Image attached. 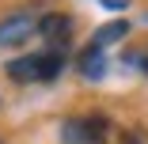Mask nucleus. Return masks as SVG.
Returning <instances> with one entry per match:
<instances>
[{
    "label": "nucleus",
    "instance_id": "3",
    "mask_svg": "<svg viewBox=\"0 0 148 144\" xmlns=\"http://www.w3.org/2000/svg\"><path fill=\"white\" fill-rule=\"evenodd\" d=\"M38 12L34 8H19V12H8L4 19H0V46L4 49H15L23 42H31L38 34Z\"/></svg>",
    "mask_w": 148,
    "mask_h": 144
},
{
    "label": "nucleus",
    "instance_id": "8",
    "mask_svg": "<svg viewBox=\"0 0 148 144\" xmlns=\"http://www.w3.org/2000/svg\"><path fill=\"white\" fill-rule=\"evenodd\" d=\"M122 144H144V129H129L122 136Z\"/></svg>",
    "mask_w": 148,
    "mask_h": 144
},
{
    "label": "nucleus",
    "instance_id": "5",
    "mask_svg": "<svg viewBox=\"0 0 148 144\" xmlns=\"http://www.w3.org/2000/svg\"><path fill=\"white\" fill-rule=\"evenodd\" d=\"M76 68H80V76H84L87 83H99V80L106 76V53H103L99 46H87V49L76 57Z\"/></svg>",
    "mask_w": 148,
    "mask_h": 144
},
{
    "label": "nucleus",
    "instance_id": "6",
    "mask_svg": "<svg viewBox=\"0 0 148 144\" xmlns=\"http://www.w3.org/2000/svg\"><path fill=\"white\" fill-rule=\"evenodd\" d=\"M122 38H129V23H125V19H110V23H103L99 31L91 34V46L106 49V46H114V42H122Z\"/></svg>",
    "mask_w": 148,
    "mask_h": 144
},
{
    "label": "nucleus",
    "instance_id": "7",
    "mask_svg": "<svg viewBox=\"0 0 148 144\" xmlns=\"http://www.w3.org/2000/svg\"><path fill=\"white\" fill-rule=\"evenodd\" d=\"M122 65L133 68V72H140V76H148V49H125L122 53Z\"/></svg>",
    "mask_w": 148,
    "mask_h": 144
},
{
    "label": "nucleus",
    "instance_id": "10",
    "mask_svg": "<svg viewBox=\"0 0 148 144\" xmlns=\"http://www.w3.org/2000/svg\"><path fill=\"white\" fill-rule=\"evenodd\" d=\"M0 144H8V140H4V136H0Z\"/></svg>",
    "mask_w": 148,
    "mask_h": 144
},
{
    "label": "nucleus",
    "instance_id": "1",
    "mask_svg": "<svg viewBox=\"0 0 148 144\" xmlns=\"http://www.w3.org/2000/svg\"><path fill=\"white\" fill-rule=\"evenodd\" d=\"M65 53L57 49H42V53H23V57H12V61L4 65L8 80L15 83H53L57 76L65 72Z\"/></svg>",
    "mask_w": 148,
    "mask_h": 144
},
{
    "label": "nucleus",
    "instance_id": "11",
    "mask_svg": "<svg viewBox=\"0 0 148 144\" xmlns=\"http://www.w3.org/2000/svg\"><path fill=\"white\" fill-rule=\"evenodd\" d=\"M144 23H148V15H144Z\"/></svg>",
    "mask_w": 148,
    "mask_h": 144
},
{
    "label": "nucleus",
    "instance_id": "9",
    "mask_svg": "<svg viewBox=\"0 0 148 144\" xmlns=\"http://www.w3.org/2000/svg\"><path fill=\"white\" fill-rule=\"evenodd\" d=\"M99 4H103V8H110V12H125L133 0H99Z\"/></svg>",
    "mask_w": 148,
    "mask_h": 144
},
{
    "label": "nucleus",
    "instance_id": "2",
    "mask_svg": "<svg viewBox=\"0 0 148 144\" xmlns=\"http://www.w3.org/2000/svg\"><path fill=\"white\" fill-rule=\"evenodd\" d=\"M110 136V114L91 110V114H72L61 121V144H106Z\"/></svg>",
    "mask_w": 148,
    "mask_h": 144
},
{
    "label": "nucleus",
    "instance_id": "4",
    "mask_svg": "<svg viewBox=\"0 0 148 144\" xmlns=\"http://www.w3.org/2000/svg\"><path fill=\"white\" fill-rule=\"evenodd\" d=\"M38 38L46 42V49L65 53L69 42H72V15H65V12H46V15L38 19Z\"/></svg>",
    "mask_w": 148,
    "mask_h": 144
}]
</instances>
